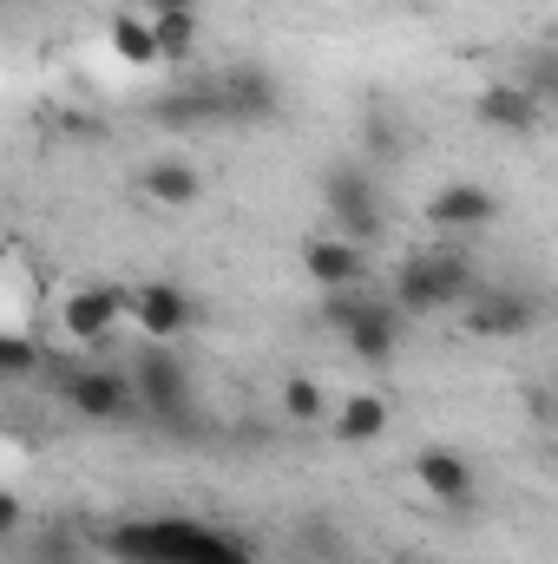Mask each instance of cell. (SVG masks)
I'll list each match as a JSON object with an SVG mask.
<instances>
[{"label": "cell", "mask_w": 558, "mask_h": 564, "mask_svg": "<svg viewBox=\"0 0 558 564\" xmlns=\"http://www.w3.org/2000/svg\"><path fill=\"white\" fill-rule=\"evenodd\" d=\"M119 315H126V289H112V282H86V289H73L66 295V308H60V322H66V335L73 341H106L112 328H119Z\"/></svg>", "instance_id": "obj_8"}, {"label": "cell", "mask_w": 558, "mask_h": 564, "mask_svg": "<svg viewBox=\"0 0 558 564\" xmlns=\"http://www.w3.org/2000/svg\"><path fill=\"white\" fill-rule=\"evenodd\" d=\"M388 433V408L375 401V394H348L342 401V414H335V440L342 446H368V440H382Z\"/></svg>", "instance_id": "obj_17"}, {"label": "cell", "mask_w": 558, "mask_h": 564, "mask_svg": "<svg viewBox=\"0 0 558 564\" xmlns=\"http://www.w3.org/2000/svg\"><path fill=\"white\" fill-rule=\"evenodd\" d=\"M526 328H533V302L513 289H480L466 302V335H480V341H513Z\"/></svg>", "instance_id": "obj_10"}, {"label": "cell", "mask_w": 558, "mask_h": 564, "mask_svg": "<svg viewBox=\"0 0 558 564\" xmlns=\"http://www.w3.org/2000/svg\"><path fill=\"white\" fill-rule=\"evenodd\" d=\"M362 151H368V158H395V151H401L395 126H388V119H368V132H362Z\"/></svg>", "instance_id": "obj_22"}, {"label": "cell", "mask_w": 558, "mask_h": 564, "mask_svg": "<svg viewBox=\"0 0 558 564\" xmlns=\"http://www.w3.org/2000/svg\"><path fill=\"white\" fill-rule=\"evenodd\" d=\"M322 204H329V217L348 230V243H375V237L388 230V210H382L375 177H368L362 164H335V171L322 177Z\"/></svg>", "instance_id": "obj_5"}, {"label": "cell", "mask_w": 558, "mask_h": 564, "mask_svg": "<svg viewBox=\"0 0 558 564\" xmlns=\"http://www.w3.org/2000/svg\"><path fill=\"white\" fill-rule=\"evenodd\" d=\"M151 13H197V0H151Z\"/></svg>", "instance_id": "obj_25"}, {"label": "cell", "mask_w": 558, "mask_h": 564, "mask_svg": "<svg viewBox=\"0 0 558 564\" xmlns=\"http://www.w3.org/2000/svg\"><path fill=\"white\" fill-rule=\"evenodd\" d=\"M106 558L119 564H257L237 532L197 519H132L106 532Z\"/></svg>", "instance_id": "obj_1"}, {"label": "cell", "mask_w": 558, "mask_h": 564, "mask_svg": "<svg viewBox=\"0 0 558 564\" xmlns=\"http://www.w3.org/2000/svg\"><path fill=\"white\" fill-rule=\"evenodd\" d=\"M0 532H7V539L20 532V499H0Z\"/></svg>", "instance_id": "obj_24"}, {"label": "cell", "mask_w": 558, "mask_h": 564, "mask_svg": "<svg viewBox=\"0 0 558 564\" xmlns=\"http://www.w3.org/2000/svg\"><path fill=\"white\" fill-rule=\"evenodd\" d=\"M144 197L151 204H171V210H184V204H197L204 197V177L191 171V164H178V158H158V164H144Z\"/></svg>", "instance_id": "obj_16"}, {"label": "cell", "mask_w": 558, "mask_h": 564, "mask_svg": "<svg viewBox=\"0 0 558 564\" xmlns=\"http://www.w3.org/2000/svg\"><path fill=\"white\" fill-rule=\"evenodd\" d=\"M401 315H408L401 302H375V295H362V289H335V302L322 308V322L342 328L362 361H388V355L401 348Z\"/></svg>", "instance_id": "obj_3"}, {"label": "cell", "mask_w": 558, "mask_h": 564, "mask_svg": "<svg viewBox=\"0 0 558 564\" xmlns=\"http://www.w3.org/2000/svg\"><path fill=\"white\" fill-rule=\"evenodd\" d=\"M302 270L322 282V289H355L362 282V250L342 243V237H309L302 243Z\"/></svg>", "instance_id": "obj_15"}, {"label": "cell", "mask_w": 558, "mask_h": 564, "mask_svg": "<svg viewBox=\"0 0 558 564\" xmlns=\"http://www.w3.org/2000/svg\"><path fill=\"white\" fill-rule=\"evenodd\" d=\"M132 388H139V401L158 421H184V408H191V375H184V361L164 341H151L132 361Z\"/></svg>", "instance_id": "obj_6"}, {"label": "cell", "mask_w": 558, "mask_h": 564, "mask_svg": "<svg viewBox=\"0 0 558 564\" xmlns=\"http://www.w3.org/2000/svg\"><path fill=\"white\" fill-rule=\"evenodd\" d=\"M539 93L533 86H486L480 93V126H493V132H506V139H526V132H539Z\"/></svg>", "instance_id": "obj_13"}, {"label": "cell", "mask_w": 558, "mask_h": 564, "mask_svg": "<svg viewBox=\"0 0 558 564\" xmlns=\"http://www.w3.org/2000/svg\"><path fill=\"white\" fill-rule=\"evenodd\" d=\"M493 217H500V204H493V191L473 184V177H453V184H440V191L427 197V224H433V230H486Z\"/></svg>", "instance_id": "obj_9"}, {"label": "cell", "mask_w": 558, "mask_h": 564, "mask_svg": "<svg viewBox=\"0 0 558 564\" xmlns=\"http://www.w3.org/2000/svg\"><path fill=\"white\" fill-rule=\"evenodd\" d=\"M151 26H158V53H164V59H191V46H197V13H151Z\"/></svg>", "instance_id": "obj_20"}, {"label": "cell", "mask_w": 558, "mask_h": 564, "mask_svg": "<svg viewBox=\"0 0 558 564\" xmlns=\"http://www.w3.org/2000/svg\"><path fill=\"white\" fill-rule=\"evenodd\" d=\"M46 375H53L60 401H66L73 414H86V421H119V414L139 401L132 368H99V361H46Z\"/></svg>", "instance_id": "obj_4"}, {"label": "cell", "mask_w": 558, "mask_h": 564, "mask_svg": "<svg viewBox=\"0 0 558 564\" xmlns=\"http://www.w3.org/2000/svg\"><path fill=\"white\" fill-rule=\"evenodd\" d=\"M473 295H480V276H473V263L460 250H420V257L401 263V276H395V302L408 315H433V308L473 302Z\"/></svg>", "instance_id": "obj_2"}, {"label": "cell", "mask_w": 558, "mask_h": 564, "mask_svg": "<svg viewBox=\"0 0 558 564\" xmlns=\"http://www.w3.org/2000/svg\"><path fill=\"white\" fill-rule=\"evenodd\" d=\"M40 564H73V539H66V532H60V539H46Z\"/></svg>", "instance_id": "obj_23"}, {"label": "cell", "mask_w": 558, "mask_h": 564, "mask_svg": "<svg viewBox=\"0 0 558 564\" xmlns=\"http://www.w3.org/2000/svg\"><path fill=\"white\" fill-rule=\"evenodd\" d=\"M322 408H329V394H322L309 375H289V381H282V414H289L296 426H315Z\"/></svg>", "instance_id": "obj_19"}, {"label": "cell", "mask_w": 558, "mask_h": 564, "mask_svg": "<svg viewBox=\"0 0 558 564\" xmlns=\"http://www.w3.org/2000/svg\"><path fill=\"white\" fill-rule=\"evenodd\" d=\"M132 315H139V328L151 341H164V335H178L191 322V295L178 282H144L139 295H132Z\"/></svg>", "instance_id": "obj_14"}, {"label": "cell", "mask_w": 558, "mask_h": 564, "mask_svg": "<svg viewBox=\"0 0 558 564\" xmlns=\"http://www.w3.org/2000/svg\"><path fill=\"white\" fill-rule=\"evenodd\" d=\"M217 93H224L230 126H270L282 112V93L264 66H230V73H217Z\"/></svg>", "instance_id": "obj_7"}, {"label": "cell", "mask_w": 558, "mask_h": 564, "mask_svg": "<svg viewBox=\"0 0 558 564\" xmlns=\"http://www.w3.org/2000/svg\"><path fill=\"white\" fill-rule=\"evenodd\" d=\"M112 53L126 59V66H158L164 53H158V26L139 20V13H119L112 20Z\"/></svg>", "instance_id": "obj_18"}, {"label": "cell", "mask_w": 558, "mask_h": 564, "mask_svg": "<svg viewBox=\"0 0 558 564\" xmlns=\"http://www.w3.org/2000/svg\"><path fill=\"white\" fill-rule=\"evenodd\" d=\"M415 479H420V492L433 499V506H473V466L460 459V453H447V446H427L415 459Z\"/></svg>", "instance_id": "obj_11"}, {"label": "cell", "mask_w": 558, "mask_h": 564, "mask_svg": "<svg viewBox=\"0 0 558 564\" xmlns=\"http://www.w3.org/2000/svg\"><path fill=\"white\" fill-rule=\"evenodd\" d=\"M0 375H7V381L40 375V348H33L26 335H0Z\"/></svg>", "instance_id": "obj_21"}, {"label": "cell", "mask_w": 558, "mask_h": 564, "mask_svg": "<svg viewBox=\"0 0 558 564\" xmlns=\"http://www.w3.org/2000/svg\"><path fill=\"white\" fill-rule=\"evenodd\" d=\"M151 119H158V126H171V132H197V126H230V112H224V93H217V79H204V86H184V93H164V99L151 106Z\"/></svg>", "instance_id": "obj_12"}]
</instances>
